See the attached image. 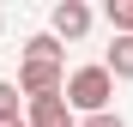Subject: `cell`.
<instances>
[{
    "label": "cell",
    "mask_w": 133,
    "mask_h": 127,
    "mask_svg": "<svg viewBox=\"0 0 133 127\" xmlns=\"http://www.w3.org/2000/svg\"><path fill=\"white\" fill-rule=\"evenodd\" d=\"M66 109H79V115H109V97H115V79H109L103 67H79V73H66Z\"/></svg>",
    "instance_id": "cell-1"
},
{
    "label": "cell",
    "mask_w": 133,
    "mask_h": 127,
    "mask_svg": "<svg viewBox=\"0 0 133 127\" xmlns=\"http://www.w3.org/2000/svg\"><path fill=\"white\" fill-rule=\"evenodd\" d=\"M18 91L24 97H61L66 91V67L61 61H24L18 67Z\"/></svg>",
    "instance_id": "cell-2"
},
{
    "label": "cell",
    "mask_w": 133,
    "mask_h": 127,
    "mask_svg": "<svg viewBox=\"0 0 133 127\" xmlns=\"http://www.w3.org/2000/svg\"><path fill=\"white\" fill-rule=\"evenodd\" d=\"M85 30H91V6H85V0H61L49 12V36L55 42H79Z\"/></svg>",
    "instance_id": "cell-3"
},
{
    "label": "cell",
    "mask_w": 133,
    "mask_h": 127,
    "mask_svg": "<svg viewBox=\"0 0 133 127\" xmlns=\"http://www.w3.org/2000/svg\"><path fill=\"white\" fill-rule=\"evenodd\" d=\"M24 127H73L66 97H30V121H24Z\"/></svg>",
    "instance_id": "cell-4"
},
{
    "label": "cell",
    "mask_w": 133,
    "mask_h": 127,
    "mask_svg": "<svg viewBox=\"0 0 133 127\" xmlns=\"http://www.w3.org/2000/svg\"><path fill=\"white\" fill-rule=\"evenodd\" d=\"M103 73H109V79H133V36H115V42H109Z\"/></svg>",
    "instance_id": "cell-5"
},
{
    "label": "cell",
    "mask_w": 133,
    "mask_h": 127,
    "mask_svg": "<svg viewBox=\"0 0 133 127\" xmlns=\"http://www.w3.org/2000/svg\"><path fill=\"white\" fill-rule=\"evenodd\" d=\"M61 55H66V49H61V42H55L49 30H42V36H30V42H24V61H61Z\"/></svg>",
    "instance_id": "cell-6"
},
{
    "label": "cell",
    "mask_w": 133,
    "mask_h": 127,
    "mask_svg": "<svg viewBox=\"0 0 133 127\" xmlns=\"http://www.w3.org/2000/svg\"><path fill=\"white\" fill-rule=\"evenodd\" d=\"M109 24L115 36H133V0H109Z\"/></svg>",
    "instance_id": "cell-7"
},
{
    "label": "cell",
    "mask_w": 133,
    "mask_h": 127,
    "mask_svg": "<svg viewBox=\"0 0 133 127\" xmlns=\"http://www.w3.org/2000/svg\"><path fill=\"white\" fill-rule=\"evenodd\" d=\"M0 127H18V85H0Z\"/></svg>",
    "instance_id": "cell-8"
},
{
    "label": "cell",
    "mask_w": 133,
    "mask_h": 127,
    "mask_svg": "<svg viewBox=\"0 0 133 127\" xmlns=\"http://www.w3.org/2000/svg\"><path fill=\"white\" fill-rule=\"evenodd\" d=\"M79 127H121V115H115V109H109V115H85Z\"/></svg>",
    "instance_id": "cell-9"
},
{
    "label": "cell",
    "mask_w": 133,
    "mask_h": 127,
    "mask_svg": "<svg viewBox=\"0 0 133 127\" xmlns=\"http://www.w3.org/2000/svg\"><path fill=\"white\" fill-rule=\"evenodd\" d=\"M18 127H24V121H18Z\"/></svg>",
    "instance_id": "cell-10"
}]
</instances>
